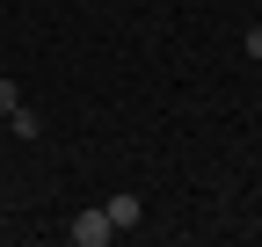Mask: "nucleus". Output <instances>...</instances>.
Instances as JSON below:
<instances>
[{
    "label": "nucleus",
    "mask_w": 262,
    "mask_h": 247,
    "mask_svg": "<svg viewBox=\"0 0 262 247\" xmlns=\"http://www.w3.org/2000/svg\"><path fill=\"white\" fill-rule=\"evenodd\" d=\"M66 240L73 247H110L117 226H110V211H73V218H66Z\"/></svg>",
    "instance_id": "1"
},
{
    "label": "nucleus",
    "mask_w": 262,
    "mask_h": 247,
    "mask_svg": "<svg viewBox=\"0 0 262 247\" xmlns=\"http://www.w3.org/2000/svg\"><path fill=\"white\" fill-rule=\"evenodd\" d=\"M102 211H110V226L124 233V226H139V218H146V196H139V189H117V196H110Z\"/></svg>",
    "instance_id": "2"
},
{
    "label": "nucleus",
    "mask_w": 262,
    "mask_h": 247,
    "mask_svg": "<svg viewBox=\"0 0 262 247\" xmlns=\"http://www.w3.org/2000/svg\"><path fill=\"white\" fill-rule=\"evenodd\" d=\"M8 131H15L22 145H37V138H44V116H37V109H22V102H15V109H8Z\"/></svg>",
    "instance_id": "3"
},
{
    "label": "nucleus",
    "mask_w": 262,
    "mask_h": 247,
    "mask_svg": "<svg viewBox=\"0 0 262 247\" xmlns=\"http://www.w3.org/2000/svg\"><path fill=\"white\" fill-rule=\"evenodd\" d=\"M15 102H22V87H15V80H8V73H0V116H8V109H15Z\"/></svg>",
    "instance_id": "4"
},
{
    "label": "nucleus",
    "mask_w": 262,
    "mask_h": 247,
    "mask_svg": "<svg viewBox=\"0 0 262 247\" xmlns=\"http://www.w3.org/2000/svg\"><path fill=\"white\" fill-rule=\"evenodd\" d=\"M241 51H248V58H262V22H248V37H241Z\"/></svg>",
    "instance_id": "5"
}]
</instances>
